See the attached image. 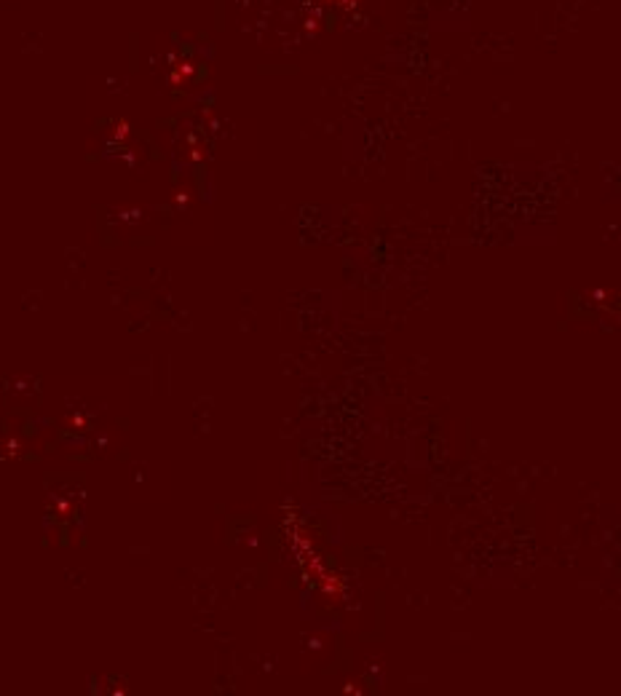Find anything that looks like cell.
<instances>
[{"instance_id":"6da1fadb","label":"cell","mask_w":621,"mask_h":696,"mask_svg":"<svg viewBox=\"0 0 621 696\" xmlns=\"http://www.w3.org/2000/svg\"><path fill=\"white\" fill-rule=\"evenodd\" d=\"M329 3H348V0H329Z\"/></svg>"}]
</instances>
